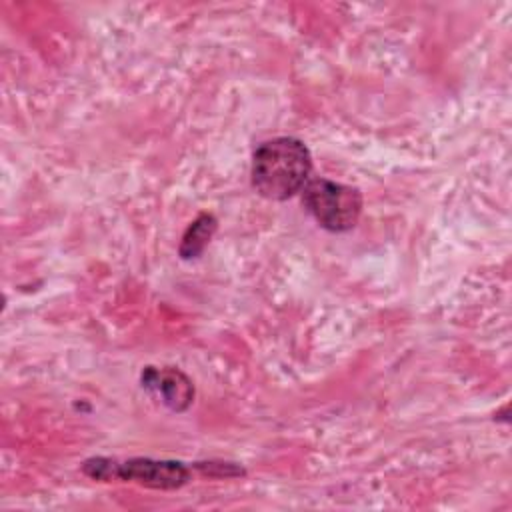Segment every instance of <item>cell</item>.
<instances>
[{"label":"cell","instance_id":"2","mask_svg":"<svg viewBox=\"0 0 512 512\" xmlns=\"http://www.w3.org/2000/svg\"><path fill=\"white\" fill-rule=\"evenodd\" d=\"M302 200L320 226L332 232L350 230L358 222L362 210V196L356 188L324 178L310 180Z\"/></svg>","mask_w":512,"mask_h":512},{"label":"cell","instance_id":"1","mask_svg":"<svg viewBox=\"0 0 512 512\" xmlns=\"http://www.w3.org/2000/svg\"><path fill=\"white\" fill-rule=\"evenodd\" d=\"M312 158L296 138H274L254 152V188L270 200H286L308 180Z\"/></svg>","mask_w":512,"mask_h":512},{"label":"cell","instance_id":"5","mask_svg":"<svg viewBox=\"0 0 512 512\" xmlns=\"http://www.w3.org/2000/svg\"><path fill=\"white\" fill-rule=\"evenodd\" d=\"M216 230V220L212 214H200L192 226L186 230L182 244H180V254L182 258H194L198 256L204 246L210 242L212 232Z\"/></svg>","mask_w":512,"mask_h":512},{"label":"cell","instance_id":"3","mask_svg":"<svg viewBox=\"0 0 512 512\" xmlns=\"http://www.w3.org/2000/svg\"><path fill=\"white\" fill-rule=\"evenodd\" d=\"M84 472L96 480H136L150 488H178L188 480V468L182 462H160L148 458H136L128 462L96 458L84 464Z\"/></svg>","mask_w":512,"mask_h":512},{"label":"cell","instance_id":"4","mask_svg":"<svg viewBox=\"0 0 512 512\" xmlns=\"http://www.w3.org/2000/svg\"><path fill=\"white\" fill-rule=\"evenodd\" d=\"M142 382L146 388L162 396V402L172 410H184L192 402V396H194L192 382L178 370L148 368L142 374Z\"/></svg>","mask_w":512,"mask_h":512}]
</instances>
